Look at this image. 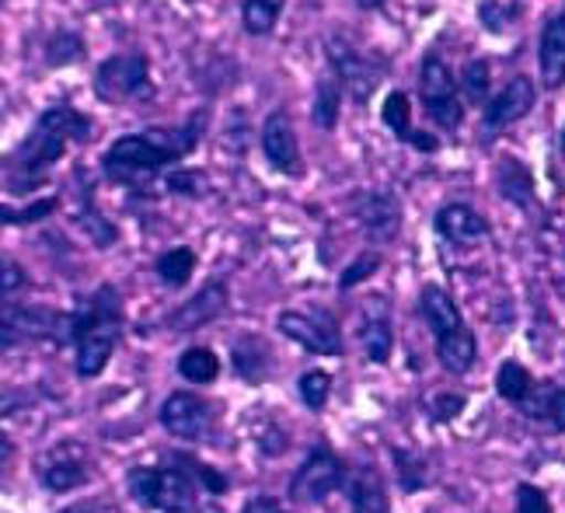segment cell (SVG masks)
<instances>
[{
	"label": "cell",
	"instance_id": "6da1fadb",
	"mask_svg": "<svg viewBox=\"0 0 565 513\" xmlns=\"http://www.w3.org/2000/svg\"><path fill=\"white\" fill-rule=\"evenodd\" d=\"M203 137L200 122L171 126V130H143V133H126L105 151L102 164L116 182H137L158 175L161 168L179 164Z\"/></svg>",
	"mask_w": 565,
	"mask_h": 513
},
{
	"label": "cell",
	"instance_id": "7a4b0ae2",
	"mask_svg": "<svg viewBox=\"0 0 565 513\" xmlns=\"http://www.w3.org/2000/svg\"><path fill=\"white\" fill-rule=\"evenodd\" d=\"M122 329L119 293L113 287H102L88 304L74 314V342H77V374L98 377L105 371L108 356L116 353Z\"/></svg>",
	"mask_w": 565,
	"mask_h": 513
},
{
	"label": "cell",
	"instance_id": "3957f363",
	"mask_svg": "<svg viewBox=\"0 0 565 513\" xmlns=\"http://www.w3.org/2000/svg\"><path fill=\"white\" fill-rule=\"evenodd\" d=\"M92 137V119L71 109V105H53L39 116L35 130L25 137V143L18 147L11 164L21 171V175H29V171H42L50 168L63 158L71 140H88Z\"/></svg>",
	"mask_w": 565,
	"mask_h": 513
},
{
	"label": "cell",
	"instance_id": "277c9868",
	"mask_svg": "<svg viewBox=\"0 0 565 513\" xmlns=\"http://www.w3.org/2000/svg\"><path fill=\"white\" fill-rule=\"evenodd\" d=\"M74 339V318L42 304H0V350L21 342H67Z\"/></svg>",
	"mask_w": 565,
	"mask_h": 513
},
{
	"label": "cell",
	"instance_id": "5b68a950",
	"mask_svg": "<svg viewBox=\"0 0 565 513\" xmlns=\"http://www.w3.org/2000/svg\"><path fill=\"white\" fill-rule=\"evenodd\" d=\"M129 493L161 513H195V489L179 468H134Z\"/></svg>",
	"mask_w": 565,
	"mask_h": 513
},
{
	"label": "cell",
	"instance_id": "8992f818",
	"mask_svg": "<svg viewBox=\"0 0 565 513\" xmlns=\"http://www.w3.org/2000/svg\"><path fill=\"white\" fill-rule=\"evenodd\" d=\"M419 95H423V109L426 116L440 126V130L454 133L465 119V101L458 92V81H454L450 67L440 56H426L423 71H419Z\"/></svg>",
	"mask_w": 565,
	"mask_h": 513
},
{
	"label": "cell",
	"instance_id": "52a82bcc",
	"mask_svg": "<svg viewBox=\"0 0 565 513\" xmlns=\"http://www.w3.org/2000/svg\"><path fill=\"white\" fill-rule=\"evenodd\" d=\"M95 95L102 101H129V98H150V63L143 53H119L98 63L95 71Z\"/></svg>",
	"mask_w": 565,
	"mask_h": 513
},
{
	"label": "cell",
	"instance_id": "ba28073f",
	"mask_svg": "<svg viewBox=\"0 0 565 513\" xmlns=\"http://www.w3.org/2000/svg\"><path fill=\"white\" fill-rule=\"evenodd\" d=\"M276 329L294 339L297 346H303L315 356H342V332L339 322L321 308H308V311H282L276 318Z\"/></svg>",
	"mask_w": 565,
	"mask_h": 513
},
{
	"label": "cell",
	"instance_id": "9c48e42d",
	"mask_svg": "<svg viewBox=\"0 0 565 513\" xmlns=\"http://www.w3.org/2000/svg\"><path fill=\"white\" fill-rule=\"evenodd\" d=\"M342 482H345V464L339 461V455L329 451V447H315L290 479V500L303 506L321 503L335 489H342Z\"/></svg>",
	"mask_w": 565,
	"mask_h": 513
},
{
	"label": "cell",
	"instance_id": "30bf717a",
	"mask_svg": "<svg viewBox=\"0 0 565 513\" xmlns=\"http://www.w3.org/2000/svg\"><path fill=\"white\" fill-rule=\"evenodd\" d=\"M88 447L77 440H63L53 443L46 455L39 458V479L50 493H74L84 482H88Z\"/></svg>",
	"mask_w": 565,
	"mask_h": 513
},
{
	"label": "cell",
	"instance_id": "8fae6325",
	"mask_svg": "<svg viewBox=\"0 0 565 513\" xmlns=\"http://www.w3.org/2000/svg\"><path fill=\"white\" fill-rule=\"evenodd\" d=\"M329 60H332V67H335V81L360 105L374 95V88H377L381 77H384V60H377L371 53H360V50H350L339 39L329 42Z\"/></svg>",
	"mask_w": 565,
	"mask_h": 513
},
{
	"label": "cell",
	"instance_id": "7c38bea8",
	"mask_svg": "<svg viewBox=\"0 0 565 513\" xmlns=\"http://www.w3.org/2000/svg\"><path fill=\"white\" fill-rule=\"evenodd\" d=\"M161 426L179 440H206L213 430V405L200 395H171L161 405Z\"/></svg>",
	"mask_w": 565,
	"mask_h": 513
},
{
	"label": "cell",
	"instance_id": "4fadbf2b",
	"mask_svg": "<svg viewBox=\"0 0 565 513\" xmlns=\"http://www.w3.org/2000/svg\"><path fill=\"white\" fill-rule=\"evenodd\" d=\"M353 217L363 224L366 238L384 245L395 242L402 231V203L395 192H363L353 206Z\"/></svg>",
	"mask_w": 565,
	"mask_h": 513
},
{
	"label": "cell",
	"instance_id": "5bb4252c",
	"mask_svg": "<svg viewBox=\"0 0 565 513\" xmlns=\"http://www.w3.org/2000/svg\"><path fill=\"white\" fill-rule=\"evenodd\" d=\"M263 154L269 158V164L282 175H300V143H297V133H294V122L290 116L276 109L266 116L263 122Z\"/></svg>",
	"mask_w": 565,
	"mask_h": 513
},
{
	"label": "cell",
	"instance_id": "9a60e30c",
	"mask_svg": "<svg viewBox=\"0 0 565 513\" xmlns=\"http://www.w3.org/2000/svg\"><path fill=\"white\" fill-rule=\"evenodd\" d=\"M537 101V92L531 77H513L499 95H492L486 101V126L489 130H507V126L520 122Z\"/></svg>",
	"mask_w": 565,
	"mask_h": 513
},
{
	"label": "cell",
	"instance_id": "2e32d148",
	"mask_svg": "<svg viewBox=\"0 0 565 513\" xmlns=\"http://www.w3.org/2000/svg\"><path fill=\"white\" fill-rule=\"evenodd\" d=\"M516 413L531 423H545L555 434H565V384H558L552 377L534 381L531 395L516 405Z\"/></svg>",
	"mask_w": 565,
	"mask_h": 513
},
{
	"label": "cell",
	"instance_id": "e0dca14e",
	"mask_svg": "<svg viewBox=\"0 0 565 513\" xmlns=\"http://www.w3.org/2000/svg\"><path fill=\"white\" fill-rule=\"evenodd\" d=\"M433 227H437L440 238H447L454 245H475V242L489 238V221L475 206H468V203H447V206H440L437 217H433Z\"/></svg>",
	"mask_w": 565,
	"mask_h": 513
},
{
	"label": "cell",
	"instance_id": "ac0fdd59",
	"mask_svg": "<svg viewBox=\"0 0 565 513\" xmlns=\"http://www.w3.org/2000/svg\"><path fill=\"white\" fill-rule=\"evenodd\" d=\"M227 308V284L224 280H210L200 293L189 297V301L171 314V329L179 332H192V329H203L210 325L213 318H221Z\"/></svg>",
	"mask_w": 565,
	"mask_h": 513
},
{
	"label": "cell",
	"instance_id": "d6986e66",
	"mask_svg": "<svg viewBox=\"0 0 565 513\" xmlns=\"http://www.w3.org/2000/svg\"><path fill=\"white\" fill-rule=\"evenodd\" d=\"M537 67H541V84H545L548 92L565 84V11H555L545 21V29H541Z\"/></svg>",
	"mask_w": 565,
	"mask_h": 513
},
{
	"label": "cell",
	"instance_id": "ffe728a7",
	"mask_svg": "<svg viewBox=\"0 0 565 513\" xmlns=\"http://www.w3.org/2000/svg\"><path fill=\"white\" fill-rule=\"evenodd\" d=\"M345 496H350L353 513H391L384 479L377 475V468L360 464L353 472H345Z\"/></svg>",
	"mask_w": 565,
	"mask_h": 513
},
{
	"label": "cell",
	"instance_id": "44dd1931",
	"mask_svg": "<svg viewBox=\"0 0 565 513\" xmlns=\"http://www.w3.org/2000/svg\"><path fill=\"white\" fill-rule=\"evenodd\" d=\"M419 311H423V322L429 325V332L437 335V342L465 329V318H461L458 304H454V297L444 287H437V284L423 287Z\"/></svg>",
	"mask_w": 565,
	"mask_h": 513
},
{
	"label": "cell",
	"instance_id": "7402d4cb",
	"mask_svg": "<svg viewBox=\"0 0 565 513\" xmlns=\"http://www.w3.org/2000/svg\"><path fill=\"white\" fill-rule=\"evenodd\" d=\"M384 126H387V130L395 133L398 140H405L408 147H416V151L433 154V151L440 147L437 137L412 130V101H408L405 92H391V95H387V101H384Z\"/></svg>",
	"mask_w": 565,
	"mask_h": 513
},
{
	"label": "cell",
	"instance_id": "603a6c76",
	"mask_svg": "<svg viewBox=\"0 0 565 513\" xmlns=\"http://www.w3.org/2000/svg\"><path fill=\"white\" fill-rule=\"evenodd\" d=\"M360 346L366 360H374V363L391 360V353H395V329H391V318L384 311H371L360 322Z\"/></svg>",
	"mask_w": 565,
	"mask_h": 513
},
{
	"label": "cell",
	"instance_id": "cb8c5ba5",
	"mask_svg": "<svg viewBox=\"0 0 565 513\" xmlns=\"http://www.w3.org/2000/svg\"><path fill=\"white\" fill-rule=\"evenodd\" d=\"M437 360H440V367L447 374H468L475 367V360H478V339L468 329L440 339L437 342Z\"/></svg>",
	"mask_w": 565,
	"mask_h": 513
},
{
	"label": "cell",
	"instance_id": "d4e9b609",
	"mask_svg": "<svg viewBox=\"0 0 565 513\" xmlns=\"http://www.w3.org/2000/svg\"><path fill=\"white\" fill-rule=\"evenodd\" d=\"M531 388H534V377H531V371L524 367V363H520V360H503V363H499V371H495V392H499V398L510 402L513 409H516V405L531 395Z\"/></svg>",
	"mask_w": 565,
	"mask_h": 513
},
{
	"label": "cell",
	"instance_id": "484cf974",
	"mask_svg": "<svg viewBox=\"0 0 565 513\" xmlns=\"http://www.w3.org/2000/svg\"><path fill=\"white\" fill-rule=\"evenodd\" d=\"M342 109V84L335 77H321L315 88V105H311V119L318 130H335Z\"/></svg>",
	"mask_w": 565,
	"mask_h": 513
},
{
	"label": "cell",
	"instance_id": "4316f807",
	"mask_svg": "<svg viewBox=\"0 0 565 513\" xmlns=\"http://www.w3.org/2000/svg\"><path fill=\"white\" fill-rule=\"evenodd\" d=\"M499 192L507 200L520 203V206H531L534 203V182H531V171L520 164V161H503L499 164Z\"/></svg>",
	"mask_w": 565,
	"mask_h": 513
},
{
	"label": "cell",
	"instance_id": "83f0119b",
	"mask_svg": "<svg viewBox=\"0 0 565 513\" xmlns=\"http://www.w3.org/2000/svg\"><path fill=\"white\" fill-rule=\"evenodd\" d=\"M234 367L245 381H263L266 377V367H269V350L263 346V339L258 335H248L234 346Z\"/></svg>",
	"mask_w": 565,
	"mask_h": 513
},
{
	"label": "cell",
	"instance_id": "f1b7e54d",
	"mask_svg": "<svg viewBox=\"0 0 565 513\" xmlns=\"http://www.w3.org/2000/svg\"><path fill=\"white\" fill-rule=\"evenodd\" d=\"M179 374L192 384H213L221 374V360L206 346H192L179 356Z\"/></svg>",
	"mask_w": 565,
	"mask_h": 513
},
{
	"label": "cell",
	"instance_id": "f546056e",
	"mask_svg": "<svg viewBox=\"0 0 565 513\" xmlns=\"http://www.w3.org/2000/svg\"><path fill=\"white\" fill-rule=\"evenodd\" d=\"M192 269H195V252L192 248H168L161 259H158V276L168 287H185L192 280Z\"/></svg>",
	"mask_w": 565,
	"mask_h": 513
},
{
	"label": "cell",
	"instance_id": "4dcf8cb0",
	"mask_svg": "<svg viewBox=\"0 0 565 513\" xmlns=\"http://www.w3.org/2000/svg\"><path fill=\"white\" fill-rule=\"evenodd\" d=\"M458 92H461V101H468V105H486L492 98L489 95V63L486 60L465 63L461 81H458Z\"/></svg>",
	"mask_w": 565,
	"mask_h": 513
},
{
	"label": "cell",
	"instance_id": "1f68e13d",
	"mask_svg": "<svg viewBox=\"0 0 565 513\" xmlns=\"http://www.w3.org/2000/svg\"><path fill=\"white\" fill-rule=\"evenodd\" d=\"M395 455V468H398V482L405 493H416V489L426 485V458L419 451H405V447H398Z\"/></svg>",
	"mask_w": 565,
	"mask_h": 513
},
{
	"label": "cell",
	"instance_id": "d6a6232c",
	"mask_svg": "<svg viewBox=\"0 0 565 513\" xmlns=\"http://www.w3.org/2000/svg\"><path fill=\"white\" fill-rule=\"evenodd\" d=\"M84 56V39L77 32H56L46 46V63L50 67H67V63Z\"/></svg>",
	"mask_w": 565,
	"mask_h": 513
},
{
	"label": "cell",
	"instance_id": "836d02e7",
	"mask_svg": "<svg viewBox=\"0 0 565 513\" xmlns=\"http://www.w3.org/2000/svg\"><path fill=\"white\" fill-rule=\"evenodd\" d=\"M297 388H300L303 405L318 413V409H324V402H329V395H332V377L324 371H308L297 381Z\"/></svg>",
	"mask_w": 565,
	"mask_h": 513
},
{
	"label": "cell",
	"instance_id": "e575fe53",
	"mask_svg": "<svg viewBox=\"0 0 565 513\" xmlns=\"http://www.w3.org/2000/svg\"><path fill=\"white\" fill-rule=\"evenodd\" d=\"M465 395L458 392H437V395H429L426 398V413L433 423H450V419H458L465 413Z\"/></svg>",
	"mask_w": 565,
	"mask_h": 513
},
{
	"label": "cell",
	"instance_id": "d590c367",
	"mask_svg": "<svg viewBox=\"0 0 565 513\" xmlns=\"http://www.w3.org/2000/svg\"><path fill=\"white\" fill-rule=\"evenodd\" d=\"M53 210H56V200H39V203H29L21 210L0 203V224H35V221H46Z\"/></svg>",
	"mask_w": 565,
	"mask_h": 513
},
{
	"label": "cell",
	"instance_id": "8d00e7d4",
	"mask_svg": "<svg viewBox=\"0 0 565 513\" xmlns=\"http://www.w3.org/2000/svg\"><path fill=\"white\" fill-rule=\"evenodd\" d=\"M513 513H552L545 489H537L531 482H520L516 493H513Z\"/></svg>",
	"mask_w": 565,
	"mask_h": 513
},
{
	"label": "cell",
	"instance_id": "74e56055",
	"mask_svg": "<svg viewBox=\"0 0 565 513\" xmlns=\"http://www.w3.org/2000/svg\"><path fill=\"white\" fill-rule=\"evenodd\" d=\"M25 287H29V272L14 259H0V301H8V297L21 293Z\"/></svg>",
	"mask_w": 565,
	"mask_h": 513
},
{
	"label": "cell",
	"instance_id": "f35d334b",
	"mask_svg": "<svg viewBox=\"0 0 565 513\" xmlns=\"http://www.w3.org/2000/svg\"><path fill=\"white\" fill-rule=\"evenodd\" d=\"M81 224H84V231H88L92 238H95V245H102V248H105V245H113V242H116V227L108 224L98 210H92V206H88V213H84V217H81Z\"/></svg>",
	"mask_w": 565,
	"mask_h": 513
},
{
	"label": "cell",
	"instance_id": "ab89813d",
	"mask_svg": "<svg viewBox=\"0 0 565 513\" xmlns=\"http://www.w3.org/2000/svg\"><path fill=\"white\" fill-rule=\"evenodd\" d=\"M171 468H189L192 475H200V482L210 489L213 496H221V493H227V479L221 475V472H213V468H206V464H200V461H175Z\"/></svg>",
	"mask_w": 565,
	"mask_h": 513
},
{
	"label": "cell",
	"instance_id": "60d3db41",
	"mask_svg": "<svg viewBox=\"0 0 565 513\" xmlns=\"http://www.w3.org/2000/svg\"><path fill=\"white\" fill-rule=\"evenodd\" d=\"M377 266H381L377 255H360V259L342 272V284H339V287H342V290H353L360 280H366V276H374Z\"/></svg>",
	"mask_w": 565,
	"mask_h": 513
},
{
	"label": "cell",
	"instance_id": "b9f144b4",
	"mask_svg": "<svg viewBox=\"0 0 565 513\" xmlns=\"http://www.w3.org/2000/svg\"><path fill=\"white\" fill-rule=\"evenodd\" d=\"M164 189L168 192H185V196H195V192H203V175H195V171H168L164 179Z\"/></svg>",
	"mask_w": 565,
	"mask_h": 513
},
{
	"label": "cell",
	"instance_id": "7bdbcfd3",
	"mask_svg": "<svg viewBox=\"0 0 565 513\" xmlns=\"http://www.w3.org/2000/svg\"><path fill=\"white\" fill-rule=\"evenodd\" d=\"M242 513H282V506H279V500H273V496H255V500L245 503Z\"/></svg>",
	"mask_w": 565,
	"mask_h": 513
},
{
	"label": "cell",
	"instance_id": "ee69618b",
	"mask_svg": "<svg viewBox=\"0 0 565 513\" xmlns=\"http://www.w3.org/2000/svg\"><path fill=\"white\" fill-rule=\"evenodd\" d=\"M21 405H25V395H14V392H0V419L18 413Z\"/></svg>",
	"mask_w": 565,
	"mask_h": 513
},
{
	"label": "cell",
	"instance_id": "f6af8a7d",
	"mask_svg": "<svg viewBox=\"0 0 565 513\" xmlns=\"http://www.w3.org/2000/svg\"><path fill=\"white\" fill-rule=\"evenodd\" d=\"M11 455H14V440H11L4 430H0V464L11 461Z\"/></svg>",
	"mask_w": 565,
	"mask_h": 513
},
{
	"label": "cell",
	"instance_id": "bcb514c9",
	"mask_svg": "<svg viewBox=\"0 0 565 513\" xmlns=\"http://www.w3.org/2000/svg\"><path fill=\"white\" fill-rule=\"evenodd\" d=\"M63 513H113L105 503H84V506H74V510H63Z\"/></svg>",
	"mask_w": 565,
	"mask_h": 513
},
{
	"label": "cell",
	"instance_id": "7dc6e473",
	"mask_svg": "<svg viewBox=\"0 0 565 513\" xmlns=\"http://www.w3.org/2000/svg\"><path fill=\"white\" fill-rule=\"evenodd\" d=\"M356 4H360L363 11H377V8H384V0H356Z\"/></svg>",
	"mask_w": 565,
	"mask_h": 513
},
{
	"label": "cell",
	"instance_id": "c3c4849f",
	"mask_svg": "<svg viewBox=\"0 0 565 513\" xmlns=\"http://www.w3.org/2000/svg\"><path fill=\"white\" fill-rule=\"evenodd\" d=\"M258 4H266L269 11H276V14H279V11H282V4H287V0H258Z\"/></svg>",
	"mask_w": 565,
	"mask_h": 513
},
{
	"label": "cell",
	"instance_id": "681fc988",
	"mask_svg": "<svg viewBox=\"0 0 565 513\" xmlns=\"http://www.w3.org/2000/svg\"><path fill=\"white\" fill-rule=\"evenodd\" d=\"M562 158H565V130H562Z\"/></svg>",
	"mask_w": 565,
	"mask_h": 513
}]
</instances>
